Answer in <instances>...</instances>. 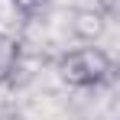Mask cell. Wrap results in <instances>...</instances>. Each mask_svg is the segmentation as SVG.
I'll list each match as a JSON object with an SVG mask.
<instances>
[{"instance_id": "6da1fadb", "label": "cell", "mask_w": 120, "mask_h": 120, "mask_svg": "<svg viewBox=\"0 0 120 120\" xmlns=\"http://www.w3.org/2000/svg\"><path fill=\"white\" fill-rule=\"evenodd\" d=\"M55 71L71 88L98 91V88H107L114 81L117 65L101 45H78V49H68L55 59Z\"/></svg>"}, {"instance_id": "7a4b0ae2", "label": "cell", "mask_w": 120, "mask_h": 120, "mask_svg": "<svg viewBox=\"0 0 120 120\" xmlns=\"http://www.w3.org/2000/svg\"><path fill=\"white\" fill-rule=\"evenodd\" d=\"M20 62H23V42L10 33H0V84H7L20 71Z\"/></svg>"}, {"instance_id": "3957f363", "label": "cell", "mask_w": 120, "mask_h": 120, "mask_svg": "<svg viewBox=\"0 0 120 120\" xmlns=\"http://www.w3.org/2000/svg\"><path fill=\"white\" fill-rule=\"evenodd\" d=\"M13 3V10L20 13L23 20H42L45 16V10H49V0H10Z\"/></svg>"}, {"instance_id": "277c9868", "label": "cell", "mask_w": 120, "mask_h": 120, "mask_svg": "<svg viewBox=\"0 0 120 120\" xmlns=\"http://www.w3.org/2000/svg\"><path fill=\"white\" fill-rule=\"evenodd\" d=\"M98 10L110 20V16H117V0H98Z\"/></svg>"}]
</instances>
